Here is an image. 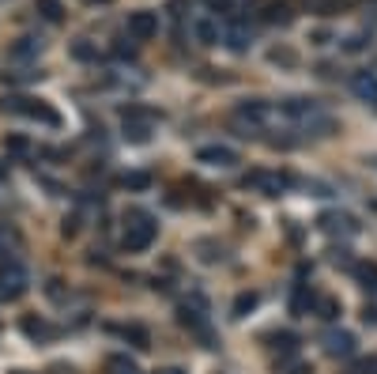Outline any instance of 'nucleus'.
<instances>
[{"label": "nucleus", "instance_id": "obj_25", "mask_svg": "<svg viewBox=\"0 0 377 374\" xmlns=\"http://www.w3.org/2000/svg\"><path fill=\"white\" fill-rule=\"evenodd\" d=\"M253 306H257V295H253V291H241L238 299H234V317H246Z\"/></svg>", "mask_w": 377, "mask_h": 374}, {"label": "nucleus", "instance_id": "obj_4", "mask_svg": "<svg viewBox=\"0 0 377 374\" xmlns=\"http://www.w3.org/2000/svg\"><path fill=\"white\" fill-rule=\"evenodd\" d=\"M27 288H30V276L23 265H16V261L0 265V299H19Z\"/></svg>", "mask_w": 377, "mask_h": 374}, {"label": "nucleus", "instance_id": "obj_34", "mask_svg": "<svg viewBox=\"0 0 377 374\" xmlns=\"http://www.w3.org/2000/svg\"><path fill=\"white\" fill-rule=\"evenodd\" d=\"M366 4H377V0H366Z\"/></svg>", "mask_w": 377, "mask_h": 374}, {"label": "nucleus", "instance_id": "obj_3", "mask_svg": "<svg viewBox=\"0 0 377 374\" xmlns=\"http://www.w3.org/2000/svg\"><path fill=\"white\" fill-rule=\"evenodd\" d=\"M246 185H249V189H257V193H264V197H280L287 185H291V174H283V170H249Z\"/></svg>", "mask_w": 377, "mask_h": 374}, {"label": "nucleus", "instance_id": "obj_20", "mask_svg": "<svg viewBox=\"0 0 377 374\" xmlns=\"http://www.w3.org/2000/svg\"><path fill=\"white\" fill-rule=\"evenodd\" d=\"M264 19H268V23H280V27H287V23H291V8H287V4H268V8H264Z\"/></svg>", "mask_w": 377, "mask_h": 374}, {"label": "nucleus", "instance_id": "obj_27", "mask_svg": "<svg viewBox=\"0 0 377 374\" xmlns=\"http://www.w3.org/2000/svg\"><path fill=\"white\" fill-rule=\"evenodd\" d=\"M302 4L309 8V12H317V16H332V12H336V0H302Z\"/></svg>", "mask_w": 377, "mask_h": 374}, {"label": "nucleus", "instance_id": "obj_9", "mask_svg": "<svg viewBox=\"0 0 377 374\" xmlns=\"http://www.w3.org/2000/svg\"><path fill=\"white\" fill-rule=\"evenodd\" d=\"M325 351L332 359H351L354 356V337L347 329H336V333H325Z\"/></svg>", "mask_w": 377, "mask_h": 374}, {"label": "nucleus", "instance_id": "obj_33", "mask_svg": "<svg viewBox=\"0 0 377 374\" xmlns=\"http://www.w3.org/2000/svg\"><path fill=\"white\" fill-rule=\"evenodd\" d=\"M12 374H30V370H12Z\"/></svg>", "mask_w": 377, "mask_h": 374}, {"label": "nucleus", "instance_id": "obj_14", "mask_svg": "<svg viewBox=\"0 0 377 374\" xmlns=\"http://www.w3.org/2000/svg\"><path fill=\"white\" fill-rule=\"evenodd\" d=\"M16 250H19V235L12 227H0V265H8Z\"/></svg>", "mask_w": 377, "mask_h": 374}, {"label": "nucleus", "instance_id": "obj_6", "mask_svg": "<svg viewBox=\"0 0 377 374\" xmlns=\"http://www.w3.org/2000/svg\"><path fill=\"white\" fill-rule=\"evenodd\" d=\"M159 35V12H132L128 16V38L132 42H151Z\"/></svg>", "mask_w": 377, "mask_h": 374}, {"label": "nucleus", "instance_id": "obj_19", "mask_svg": "<svg viewBox=\"0 0 377 374\" xmlns=\"http://www.w3.org/2000/svg\"><path fill=\"white\" fill-rule=\"evenodd\" d=\"M313 310H317V317L332 322V317H340V303H336V299H328V295H321V299H313Z\"/></svg>", "mask_w": 377, "mask_h": 374}, {"label": "nucleus", "instance_id": "obj_21", "mask_svg": "<svg viewBox=\"0 0 377 374\" xmlns=\"http://www.w3.org/2000/svg\"><path fill=\"white\" fill-rule=\"evenodd\" d=\"M121 337L132 340L136 348H151V337H148V329H143V325H125V329H121Z\"/></svg>", "mask_w": 377, "mask_h": 374}, {"label": "nucleus", "instance_id": "obj_15", "mask_svg": "<svg viewBox=\"0 0 377 374\" xmlns=\"http://www.w3.org/2000/svg\"><path fill=\"white\" fill-rule=\"evenodd\" d=\"M121 189H132V193L151 189V174H148V170H128V174H121Z\"/></svg>", "mask_w": 377, "mask_h": 374}, {"label": "nucleus", "instance_id": "obj_18", "mask_svg": "<svg viewBox=\"0 0 377 374\" xmlns=\"http://www.w3.org/2000/svg\"><path fill=\"white\" fill-rule=\"evenodd\" d=\"M106 374H140V367L128 356H109L106 359Z\"/></svg>", "mask_w": 377, "mask_h": 374}, {"label": "nucleus", "instance_id": "obj_11", "mask_svg": "<svg viewBox=\"0 0 377 374\" xmlns=\"http://www.w3.org/2000/svg\"><path fill=\"white\" fill-rule=\"evenodd\" d=\"M193 38L201 42V46H219V38H223V30H219L215 19H193Z\"/></svg>", "mask_w": 377, "mask_h": 374}, {"label": "nucleus", "instance_id": "obj_12", "mask_svg": "<svg viewBox=\"0 0 377 374\" xmlns=\"http://www.w3.org/2000/svg\"><path fill=\"white\" fill-rule=\"evenodd\" d=\"M23 333L30 340H53V337H57V329H53L49 322H42V317H23Z\"/></svg>", "mask_w": 377, "mask_h": 374}, {"label": "nucleus", "instance_id": "obj_28", "mask_svg": "<svg viewBox=\"0 0 377 374\" xmlns=\"http://www.w3.org/2000/svg\"><path fill=\"white\" fill-rule=\"evenodd\" d=\"M268 61H272V64H287V69H291V64H298L294 49H272V53H268Z\"/></svg>", "mask_w": 377, "mask_h": 374}, {"label": "nucleus", "instance_id": "obj_29", "mask_svg": "<svg viewBox=\"0 0 377 374\" xmlns=\"http://www.w3.org/2000/svg\"><path fill=\"white\" fill-rule=\"evenodd\" d=\"M351 374H377V356H370V359H359Z\"/></svg>", "mask_w": 377, "mask_h": 374}, {"label": "nucleus", "instance_id": "obj_7", "mask_svg": "<svg viewBox=\"0 0 377 374\" xmlns=\"http://www.w3.org/2000/svg\"><path fill=\"white\" fill-rule=\"evenodd\" d=\"M317 223H321L325 235H359V219L351 212H325Z\"/></svg>", "mask_w": 377, "mask_h": 374}, {"label": "nucleus", "instance_id": "obj_17", "mask_svg": "<svg viewBox=\"0 0 377 374\" xmlns=\"http://www.w3.org/2000/svg\"><path fill=\"white\" fill-rule=\"evenodd\" d=\"M35 8L42 12V19H49V23H61V19H64V4H61V0H35Z\"/></svg>", "mask_w": 377, "mask_h": 374}, {"label": "nucleus", "instance_id": "obj_10", "mask_svg": "<svg viewBox=\"0 0 377 374\" xmlns=\"http://www.w3.org/2000/svg\"><path fill=\"white\" fill-rule=\"evenodd\" d=\"M351 87H354V95H359L366 106H373V110H377V72H370V69L359 72V76L351 80Z\"/></svg>", "mask_w": 377, "mask_h": 374}, {"label": "nucleus", "instance_id": "obj_16", "mask_svg": "<svg viewBox=\"0 0 377 374\" xmlns=\"http://www.w3.org/2000/svg\"><path fill=\"white\" fill-rule=\"evenodd\" d=\"M354 280H359L366 291H377V265H373V261H362V265H354Z\"/></svg>", "mask_w": 377, "mask_h": 374}, {"label": "nucleus", "instance_id": "obj_5", "mask_svg": "<svg viewBox=\"0 0 377 374\" xmlns=\"http://www.w3.org/2000/svg\"><path fill=\"white\" fill-rule=\"evenodd\" d=\"M151 125H155V114L151 110H140V106H128L125 110V136L128 140H148L151 136Z\"/></svg>", "mask_w": 377, "mask_h": 374}, {"label": "nucleus", "instance_id": "obj_32", "mask_svg": "<svg viewBox=\"0 0 377 374\" xmlns=\"http://www.w3.org/2000/svg\"><path fill=\"white\" fill-rule=\"evenodd\" d=\"M370 167H373V170H377V156H373V159H370Z\"/></svg>", "mask_w": 377, "mask_h": 374}, {"label": "nucleus", "instance_id": "obj_8", "mask_svg": "<svg viewBox=\"0 0 377 374\" xmlns=\"http://www.w3.org/2000/svg\"><path fill=\"white\" fill-rule=\"evenodd\" d=\"M196 163H208V167H234L238 151L234 148H223V144H208V148L196 151Z\"/></svg>", "mask_w": 377, "mask_h": 374}, {"label": "nucleus", "instance_id": "obj_24", "mask_svg": "<svg viewBox=\"0 0 377 374\" xmlns=\"http://www.w3.org/2000/svg\"><path fill=\"white\" fill-rule=\"evenodd\" d=\"M272 348L283 351V356H291V351L298 348V337L294 333H272Z\"/></svg>", "mask_w": 377, "mask_h": 374}, {"label": "nucleus", "instance_id": "obj_23", "mask_svg": "<svg viewBox=\"0 0 377 374\" xmlns=\"http://www.w3.org/2000/svg\"><path fill=\"white\" fill-rule=\"evenodd\" d=\"M4 151H8V156H27V151H30V140L19 136V133H12V136H4Z\"/></svg>", "mask_w": 377, "mask_h": 374}, {"label": "nucleus", "instance_id": "obj_2", "mask_svg": "<svg viewBox=\"0 0 377 374\" xmlns=\"http://www.w3.org/2000/svg\"><path fill=\"white\" fill-rule=\"evenodd\" d=\"M0 106L12 110V114H23V117H35V121H46V125H61V114H57V110H53L49 103H42V98H4Z\"/></svg>", "mask_w": 377, "mask_h": 374}, {"label": "nucleus", "instance_id": "obj_26", "mask_svg": "<svg viewBox=\"0 0 377 374\" xmlns=\"http://www.w3.org/2000/svg\"><path fill=\"white\" fill-rule=\"evenodd\" d=\"M72 57H76V61H95V57H98V49L91 46V42H83V38H80V42L72 46Z\"/></svg>", "mask_w": 377, "mask_h": 374}, {"label": "nucleus", "instance_id": "obj_30", "mask_svg": "<svg viewBox=\"0 0 377 374\" xmlns=\"http://www.w3.org/2000/svg\"><path fill=\"white\" fill-rule=\"evenodd\" d=\"M155 374H185L181 367H162V370H155Z\"/></svg>", "mask_w": 377, "mask_h": 374}, {"label": "nucleus", "instance_id": "obj_31", "mask_svg": "<svg viewBox=\"0 0 377 374\" xmlns=\"http://www.w3.org/2000/svg\"><path fill=\"white\" fill-rule=\"evenodd\" d=\"M366 322H370V325H377V310H366Z\"/></svg>", "mask_w": 377, "mask_h": 374}, {"label": "nucleus", "instance_id": "obj_1", "mask_svg": "<svg viewBox=\"0 0 377 374\" xmlns=\"http://www.w3.org/2000/svg\"><path fill=\"white\" fill-rule=\"evenodd\" d=\"M159 235V227H155V219L148 212H128L125 216V235H121V246L128 250V254H143V250L155 242Z\"/></svg>", "mask_w": 377, "mask_h": 374}, {"label": "nucleus", "instance_id": "obj_22", "mask_svg": "<svg viewBox=\"0 0 377 374\" xmlns=\"http://www.w3.org/2000/svg\"><path fill=\"white\" fill-rule=\"evenodd\" d=\"M223 38H227V46H230V49H246V46H249V30H246V27H238V23H234V27H227V35H223Z\"/></svg>", "mask_w": 377, "mask_h": 374}, {"label": "nucleus", "instance_id": "obj_13", "mask_svg": "<svg viewBox=\"0 0 377 374\" xmlns=\"http://www.w3.org/2000/svg\"><path fill=\"white\" fill-rule=\"evenodd\" d=\"M38 53H42V38H19L16 42V46H12V57L16 61H30V57H38Z\"/></svg>", "mask_w": 377, "mask_h": 374}]
</instances>
